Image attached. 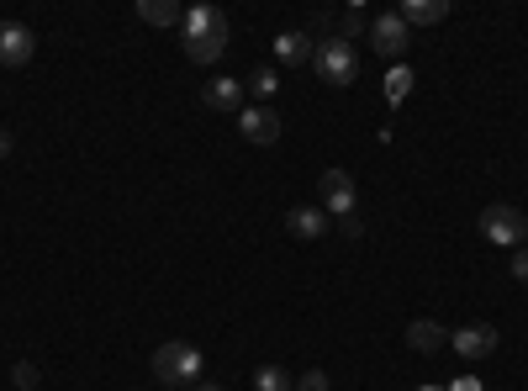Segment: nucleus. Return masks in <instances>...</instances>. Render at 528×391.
I'll return each mask as SVG.
<instances>
[{"instance_id":"f257e3e1","label":"nucleus","mask_w":528,"mask_h":391,"mask_svg":"<svg viewBox=\"0 0 528 391\" xmlns=\"http://www.w3.org/2000/svg\"><path fill=\"white\" fill-rule=\"evenodd\" d=\"M180 32H185V59L191 64H217L222 48H228V16L217 6H191Z\"/></svg>"},{"instance_id":"f03ea898","label":"nucleus","mask_w":528,"mask_h":391,"mask_svg":"<svg viewBox=\"0 0 528 391\" xmlns=\"http://www.w3.org/2000/svg\"><path fill=\"white\" fill-rule=\"evenodd\" d=\"M154 381L159 386H191L201 381V349L185 339H169L154 349Z\"/></svg>"},{"instance_id":"7ed1b4c3","label":"nucleus","mask_w":528,"mask_h":391,"mask_svg":"<svg viewBox=\"0 0 528 391\" xmlns=\"http://www.w3.org/2000/svg\"><path fill=\"white\" fill-rule=\"evenodd\" d=\"M312 69L323 74L328 85H354V80H360V59H354V43H344V37H323V43L312 48Z\"/></svg>"},{"instance_id":"20e7f679","label":"nucleus","mask_w":528,"mask_h":391,"mask_svg":"<svg viewBox=\"0 0 528 391\" xmlns=\"http://www.w3.org/2000/svg\"><path fill=\"white\" fill-rule=\"evenodd\" d=\"M481 233L502 249H523L528 244V217L518 207H507V201H492V207L481 212Z\"/></svg>"},{"instance_id":"39448f33","label":"nucleus","mask_w":528,"mask_h":391,"mask_svg":"<svg viewBox=\"0 0 528 391\" xmlns=\"http://www.w3.org/2000/svg\"><path fill=\"white\" fill-rule=\"evenodd\" d=\"M370 48L381 53V59H402V53L412 48V27H407L396 11L375 16V22H370Z\"/></svg>"},{"instance_id":"423d86ee","label":"nucleus","mask_w":528,"mask_h":391,"mask_svg":"<svg viewBox=\"0 0 528 391\" xmlns=\"http://www.w3.org/2000/svg\"><path fill=\"white\" fill-rule=\"evenodd\" d=\"M317 191H323V212H328V217H338V222L354 217V201H360V191H354L349 170H323Z\"/></svg>"},{"instance_id":"0eeeda50","label":"nucleus","mask_w":528,"mask_h":391,"mask_svg":"<svg viewBox=\"0 0 528 391\" xmlns=\"http://www.w3.org/2000/svg\"><path fill=\"white\" fill-rule=\"evenodd\" d=\"M32 53H37L32 27H22V22H0V64H6V69H22Z\"/></svg>"},{"instance_id":"6e6552de","label":"nucleus","mask_w":528,"mask_h":391,"mask_svg":"<svg viewBox=\"0 0 528 391\" xmlns=\"http://www.w3.org/2000/svg\"><path fill=\"white\" fill-rule=\"evenodd\" d=\"M449 349H455L460 360H486L497 349V328L492 323H470L460 333H449Z\"/></svg>"},{"instance_id":"1a4fd4ad","label":"nucleus","mask_w":528,"mask_h":391,"mask_svg":"<svg viewBox=\"0 0 528 391\" xmlns=\"http://www.w3.org/2000/svg\"><path fill=\"white\" fill-rule=\"evenodd\" d=\"M238 133L249 138V143H259V148H270L280 138V117H275L270 106H243L238 111Z\"/></svg>"},{"instance_id":"9d476101","label":"nucleus","mask_w":528,"mask_h":391,"mask_svg":"<svg viewBox=\"0 0 528 391\" xmlns=\"http://www.w3.org/2000/svg\"><path fill=\"white\" fill-rule=\"evenodd\" d=\"M328 212L323 207H291L286 212V228H291V238H307V244H312V238H323L328 233Z\"/></svg>"},{"instance_id":"9b49d317","label":"nucleus","mask_w":528,"mask_h":391,"mask_svg":"<svg viewBox=\"0 0 528 391\" xmlns=\"http://www.w3.org/2000/svg\"><path fill=\"white\" fill-rule=\"evenodd\" d=\"M407 344L418 349V355H439V349H449V328L418 318V323H407Z\"/></svg>"},{"instance_id":"f8f14e48","label":"nucleus","mask_w":528,"mask_h":391,"mask_svg":"<svg viewBox=\"0 0 528 391\" xmlns=\"http://www.w3.org/2000/svg\"><path fill=\"white\" fill-rule=\"evenodd\" d=\"M201 101L212 106V111H243V85L228 80V74H222V80H206L201 85Z\"/></svg>"},{"instance_id":"ddd939ff","label":"nucleus","mask_w":528,"mask_h":391,"mask_svg":"<svg viewBox=\"0 0 528 391\" xmlns=\"http://www.w3.org/2000/svg\"><path fill=\"white\" fill-rule=\"evenodd\" d=\"M396 16H402L407 27H433L449 16V0H407V6H396Z\"/></svg>"},{"instance_id":"4468645a","label":"nucleus","mask_w":528,"mask_h":391,"mask_svg":"<svg viewBox=\"0 0 528 391\" xmlns=\"http://www.w3.org/2000/svg\"><path fill=\"white\" fill-rule=\"evenodd\" d=\"M275 59L301 69V64L312 59V37H307V32H296V27H291V32H280V37H275Z\"/></svg>"},{"instance_id":"2eb2a0df","label":"nucleus","mask_w":528,"mask_h":391,"mask_svg":"<svg viewBox=\"0 0 528 391\" xmlns=\"http://www.w3.org/2000/svg\"><path fill=\"white\" fill-rule=\"evenodd\" d=\"M138 16L148 27H180L185 22V11L175 6V0H138Z\"/></svg>"},{"instance_id":"dca6fc26","label":"nucleus","mask_w":528,"mask_h":391,"mask_svg":"<svg viewBox=\"0 0 528 391\" xmlns=\"http://www.w3.org/2000/svg\"><path fill=\"white\" fill-rule=\"evenodd\" d=\"M407 90H412V69H407V64H391V69H386V101L402 106Z\"/></svg>"},{"instance_id":"f3484780","label":"nucleus","mask_w":528,"mask_h":391,"mask_svg":"<svg viewBox=\"0 0 528 391\" xmlns=\"http://www.w3.org/2000/svg\"><path fill=\"white\" fill-rule=\"evenodd\" d=\"M254 391H291V376L280 365H259L254 370Z\"/></svg>"},{"instance_id":"a211bd4d","label":"nucleus","mask_w":528,"mask_h":391,"mask_svg":"<svg viewBox=\"0 0 528 391\" xmlns=\"http://www.w3.org/2000/svg\"><path fill=\"white\" fill-rule=\"evenodd\" d=\"M249 90H254L259 101H270L275 90H280V74H275V69H254V74H249Z\"/></svg>"},{"instance_id":"6ab92c4d","label":"nucleus","mask_w":528,"mask_h":391,"mask_svg":"<svg viewBox=\"0 0 528 391\" xmlns=\"http://www.w3.org/2000/svg\"><path fill=\"white\" fill-rule=\"evenodd\" d=\"M354 32H370V22H365V16H360V11H354V6H349L344 16H338V37H344V43H349V37H354Z\"/></svg>"},{"instance_id":"aec40b11","label":"nucleus","mask_w":528,"mask_h":391,"mask_svg":"<svg viewBox=\"0 0 528 391\" xmlns=\"http://www.w3.org/2000/svg\"><path fill=\"white\" fill-rule=\"evenodd\" d=\"M11 381H16V386H22V391H37V370H32V365L22 360V365H16V370H11Z\"/></svg>"},{"instance_id":"412c9836","label":"nucleus","mask_w":528,"mask_h":391,"mask_svg":"<svg viewBox=\"0 0 528 391\" xmlns=\"http://www.w3.org/2000/svg\"><path fill=\"white\" fill-rule=\"evenodd\" d=\"M296 391H328V376H323V370H307V376L296 381Z\"/></svg>"},{"instance_id":"4be33fe9","label":"nucleus","mask_w":528,"mask_h":391,"mask_svg":"<svg viewBox=\"0 0 528 391\" xmlns=\"http://www.w3.org/2000/svg\"><path fill=\"white\" fill-rule=\"evenodd\" d=\"M513 281H523V286H528V244L513 254Z\"/></svg>"},{"instance_id":"5701e85b","label":"nucleus","mask_w":528,"mask_h":391,"mask_svg":"<svg viewBox=\"0 0 528 391\" xmlns=\"http://www.w3.org/2000/svg\"><path fill=\"white\" fill-rule=\"evenodd\" d=\"M449 391H481V381H470V376H460L455 386H449Z\"/></svg>"},{"instance_id":"b1692460","label":"nucleus","mask_w":528,"mask_h":391,"mask_svg":"<svg viewBox=\"0 0 528 391\" xmlns=\"http://www.w3.org/2000/svg\"><path fill=\"white\" fill-rule=\"evenodd\" d=\"M0 154H11V133H6V127H0Z\"/></svg>"},{"instance_id":"393cba45","label":"nucleus","mask_w":528,"mask_h":391,"mask_svg":"<svg viewBox=\"0 0 528 391\" xmlns=\"http://www.w3.org/2000/svg\"><path fill=\"white\" fill-rule=\"evenodd\" d=\"M196 391H222V386H212V381H206V386H196Z\"/></svg>"},{"instance_id":"a878e982","label":"nucleus","mask_w":528,"mask_h":391,"mask_svg":"<svg viewBox=\"0 0 528 391\" xmlns=\"http://www.w3.org/2000/svg\"><path fill=\"white\" fill-rule=\"evenodd\" d=\"M418 391H449V386H418Z\"/></svg>"}]
</instances>
